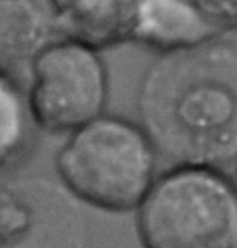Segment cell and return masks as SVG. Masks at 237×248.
Wrapping results in <instances>:
<instances>
[{
  "instance_id": "9c48e42d",
  "label": "cell",
  "mask_w": 237,
  "mask_h": 248,
  "mask_svg": "<svg viewBox=\"0 0 237 248\" xmlns=\"http://www.w3.org/2000/svg\"><path fill=\"white\" fill-rule=\"evenodd\" d=\"M38 130L26 88L18 81L15 73L0 68V172L25 157Z\"/></svg>"
},
{
  "instance_id": "5b68a950",
  "label": "cell",
  "mask_w": 237,
  "mask_h": 248,
  "mask_svg": "<svg viewBox=\"0 0 237 248\" xmlns=\"http://www.w3.org/2000/svg\"><path fill=\"white\" fill-rule=\"evenodd\" d=\"M81 203L44 177L0 184V248H86Z\"/></svg>"
},
{
  "instance_id": "8fae6325",
  "label": "cell",
  "mask_w": 237,
  "mask_h": 248,
  "mask_svg": "<svg viewBox=\"0 0 237 248\" xmlns=\"http://www.w3.org/2000/svg\"><path fill=\"white\" fill-rule=\"evenodd\" d=\"M234 166H236V180H237V157H236V161H234Z\"/></svg>"
},
{
  "instance_id": "277c9868",
  "label": "cell",
  "mask_w": 237,
  "mask_h": 248,
  "mask_svg": "<svg viewBox=\"0 0 237 248\" xmlns=\"http://www.w3.org/2000/svg\"><path fill=\"white\" fill-rule=\"evenodd\" d=\"M28 68V102L39 130L68 135L106 114L111 79L101 50L57 36Z\"/></svg>"
},
{
  "instance_id": "30bf717a",
  "label": "cell",
  "mask_w": 237,
  "mask_h": 248,
  "mask_svg": "<svg viewBox=\"0 0 237 248\" xmlns=\"http://www.w3.org/2000/svg\"><path fill=\"white\" fill-rule=\"evenodd\" d=\"M197 3L218 34L237 31V0H197Z\"/></svg>"
},
{
  "instance_id": "7a4b0ae2",
  "label": "cell",
  "mask_w": 237,
  "mask_h": 248,
  "mask_svg": "<svg viewBox=\"0 0 237 248\" xmlns=\"http://www.w3.org/2000/svg\"><path fill=\"white\" fill-rule=\"evenodd\" d=\"M159 161L138 122L106 112L65 135L54 166L60 185L78 203L127 214L145 198Z\"/></svg>"
},
{
  "instance_id": "3957f363",
  "label": "cell",
  "mask_w": 237,
  "mask_h": 248,
  "mask_svg": "<svg viewBox=\"0 0 237 248\" xmlns=\"http://www.w3.org/2000/svg\"><path fill=\"white\" fill-rule=\"evenodd\" d=\"M133 214L142 248H237V180L221 167L169 166Z\"/></svg>"
},
{
  "instance_id": "52a82bcc",
  "label": "cell",
  "mask_w": 237,
  "mask_h": 248,
  "mask_svg": "<svg viewBox=\"0 0 237 248\" xmlns=\"http://www.w3.org/2000/svg\"><path fill=\"white\" fill-rule=\"evenodd\" d=\"M137 0H46L55 34L97 50L130 43Z\"/></svg>"
},
{
  "instance_id": "ba28073f",
  "label": "cell",
  "mask_w": 237,
  "mask_h": 248,
  "mask_svg": "<svg viewBox=\"0 0 237 248\" xmlns=\"http://www.w3.org/2000/svg\"><path fill=\"white\" fill-rule=\"evenodd\" d=\"M57 37L46 3L0 0V68L15 73Z\"/></svg>"
},
{
  "instance_id": "8992f818",
  "label": "cell",
  "mask_w": 237,
  "mask_h": 248,
  "mask_svg": "<svg viewBox=\"0 0 237 248\" xmlns=\"http://www.w3.org/2000/svg\"><path fill=\"white\" fill-rule=\"evenodd\" d=\"M197 0H137L130 43L166 55L187 50L220 37Z\"/></svg>"
},
{
  "instance_id": "6da1fadb",
  "label": "cell",
  "mask_w": 237,
  "mask_h": 248,
  "mask_svg": "<svg viewBox=\"0 0 237 248\" xmlns=\"http://www.w3.org/2000/svg\"><path fill=\"white\" fill-rule=\"evenodd\" d=\"M135 109L162 161L226 169L237 157V44L220 36L156 55Z\"/></svg>"
}]
</instances>
